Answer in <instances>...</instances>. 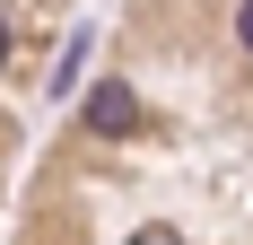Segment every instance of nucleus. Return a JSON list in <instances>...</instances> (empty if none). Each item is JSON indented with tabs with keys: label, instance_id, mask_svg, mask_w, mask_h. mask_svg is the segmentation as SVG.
Returning a JSON list of instances; mask_svg holds the SVG:
<instances>
[{
	"label": "nucleus",
	"instance_id": "obj_2",
	"mask_svg": "<svg viewBox=\"0 0 253 245\" xmlns=\"http://www.w3.org/2000/svg\"><path fill=\"white\" fill-rule=\"evenodd\" d=\"M131 245H183V237H175V228H140Z\"/></svg>",
	"mask_w": 253,
	"mask_h": 245
},
{
	"label": "nucleus",
	"instance_id": "obj_3",
	"mask_svg": "<svg viewBox=\"0 0 253 245\" xmlns=\"http://www.w3.org/2000/svg\"><path fill=\"white\" fill-rule=\"evenodd\" d=\"M236 35H245V53H253V0H245V18H236Z\"/></svg>",
	"mask_w": 253,
	"mask_h": 245
},
{
	"label": "nucleus",
	"instance_id": "obj_1",
	"mask_svg": "<svg viewBox=\"0 0 253 245\" xmlns=\"http://www.w3.org/2000/svg\"><path fill=\"white\" fill-rule=\"evenodd\" d=\"M87 131H105V140H131L140 131V97H131L123 79H96L87 88Z\"/></svg>",
	"mask_w": 253,
	"mask_h": 245
},
{
	"label": "nucleus",
	"instance_id": "obj_4",
	"mask_svg": "<svg viewBox=\"0 0 253 245\" xmlns=\"http://www.w3.org/2000/svg\"><path fill=\"white\" fill-rule=\"evenodd\" d=\"M0 53H9V18H0Z\"/></svg>",
	"mask_w": 253,
	"mask_h": 245
}]
</instances>
